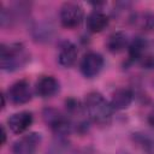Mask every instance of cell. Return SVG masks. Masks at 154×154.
Instances as JSON below:
<instances>
[{"instance_id":"277c9868","label":"cell","mask_w":154,"mask_h":154,"mask_svg":"<svg viewBox=\"0 0 154 154\" xmlns=\"http://www.w3.org/2000/svg\"><path fill=\"white\" fill-rule=\"evenodd\" d=\"M60 23L66 29H75L81 25L84 19L83 8L75 2H65L60 7L59 12Z\"/></svg>"},{"instance_id":"8fae6325","label":"cell","mask_w":154,"mask_h":154,"mask_svg":"<svg viewBox=\"0 0 154 154\" xmlns=\"http://www.w3.org/2000/svg\"><path fill=\"white\" fill-rule=\"evenodd\" d=\"M77 48L70 41H64L58 52V63L63 67H71L77 60Z\"/></svg>"},{"instance_id":"ba28073f","label":"cell","mask_w":154,"mask_h":154,"mask_svg":"<svg viewBox=\"0 0 154 154\" xmlns=\"http://www.w3.org/2000/svg\"><path fill=\"white\" fill-rule=\"evenodd\" d=\"M41 143V135L37 132H30L23 135L12 146L13 154H36Z\"/></svg>"},{"instance_id":"9a60e30c","label":"cell","mask_w":154,"mask_h":154,"mask_svg":"<svg viewBox=\"0 0 154 154\" xmlns=\"http://www.w3.org/2000/svg\"><path fill=\"white\" fill-rule=\"evenodd\" d=\"M128 43H129L128 35L123 31H116L112 35H109V37L107 38L106 47L111 53L118 54L128 47Z\"/></svg>"},{"instance_id":"7c38bea8","label":"cell","mask_w":154,"mask_h":154,"mask_svg":"<svg viewBox=\"0 0 154 154\" xmlns=\"http://www.w3.org/2000/svg\"><path fill=\"white\" fill-rule=\"evenodd\" d=\"M108 22H109L108 16L105 12H102L101 10H94L88 14L85 19V25L90 32L96 34L106 29V26L108 25Z\"/></svg>"},{"instance_id":"30bf717a","label":"cell","mask_w":154,"mask_h":154,"mask_svg":"<svg viewBox=\"0 0 154 154\" xmlns=\"http://www.w3.org/2000/svg\"><path fill=\"white\" fill-rule=\"evenodd\" d=\"M59 82L53 76H42L35 83V94L42 99L52 97L59 91Z\"/></svg>"},{"instance_id":"d6986e66","label":"cell","mask_w":154,"mask_h":154,"mask_svg":"<svg viewBox=\"0 0 154 154\" xmlns=\"http://www.w3.org/2000/svg\"><path fill=\"white\" fill-rule=\"evenodd\" d=\"M122 154H126V153H122Z\"/></svg>"},{"instance_id":"52a82bcc","label":"cell","mask_w":154,"mask_h":154,"mask_svg":"<svg viewBox=\"0 0 154 154\" xmlns=\"http://www.w3.org/2000/svg\"><path fill=\"white\" fill-rule=\"evenodd\" d=\"M102 67H103V58L101 54L96 52H89L84 54L79 64V70L85 78H93L97 76L102 70Z\"/></svg>"},{"instance_id":"7a4b0ae2","label":"cell","mask_w":154,"mask_h":154,"mask_svg":"<svg viewBox=\"0 0 154 154\" xmlns=\"http://www.w3.org/2000/svg\"><path fill=\"white\" fill-rule=\"evenodd\" d=\"M29 53L23 43H2L0 47V66L4 71H16L29 61Z\"/></svg>"},{"instance_id":"4fadbf2b","label":"cell","mask_w":154,"mask_h":154,"mask_svg":"<svg viewBox=\"0 0 154 154\" xmlns=\"http://www.w3.org/2000/svg\"><path fill=\"white\" fill-rule=\"evenodd\" d=\"M134 100V94L129 88H118L113 91L111 97V106L116 111H123L128 108Z\"/></svg>"},{"instance_id":"2e32d148","label":"cell","mask_w":154,"mask_h":154,"mask_svg":"<svg viewBox=\"0 0 154 154\" xmlns=\"http://www.w3.org/2000/svg\"><path fill=\"white\" fill-rule=\"evenodd\" d=\"M137 22H140V26L143 30H152L154 28V16L153 14H142L140 18L135 19Z\"/></svg>"},{"instance_id":"ac0fdd59","label":"cell","mask_w":154,"mask_h":154,"mask_svg":"<svg viewBox=\"0 0 154 154\" xmlns=\"http://www.w3.org/2000/svg\"><path fill=\"white\" fill-rule=\"evenodd\" d=\"M1 136H2V144H4L6 142V131L4 126H1Z\"/></svg>"},{"instance_id":"9c48e42d","label":"cell","mask_w":154,"mask_h":154,"mask_svg":"<svg viewBox=\"0 0 154 154\" xmlns=\"http://www.w3.org/2000/svg\"><path fill=\"white\" fill-rule=\"evenodd\" d=\"M32 120H34V117L31 112L22 111L10 116V118L7 119V125L13 134L20 135L30 128V125L32 124Z\"/></svg>"},{"instance_id":"5bb4252c","label":"cell","mask_w":154,"mask_h":154,"mask_svg":"<svg viewBox=\"0 0 154 154\" xmlns=\"http://www.w3.org/2000/svg\"><path fill=\"white\" fill-rule=\"evenodd\" d=\"M136 61L143 69H154V40H144V43Z\"/></svg>"},{"instance_id":"e0dca14e","label":"cell","mask_w":154,"mask_h":154,"mask_svg":"<svg viewBox=\"0 0 154 154\" xmlns=\"http://www.w3.org/2000/svg\"><path fill=\"white\" fill-rule=\"evenodd\" d=\"M148 122H149V124H150L152 126H154V108L150 111V113H149V116H148Z\"/></svg>"},{"instance_id":"8992f818","label":"cell","mask_w":154,"mask_h":154,"mask_svg":"<svg viewBox=\"0 0 154 154\" xmlns=\"http://www.w3.org/2000/svg\"><path fill=\"white\" fill-rule=\"evenodd\" d=\"M32 90L30 83L25 79H19L14 82L7 89V99L13 105H23L31 100Z\"/></svg>"},{"instance_id":"5b68a950","label":"cell","mask_w":154,"mask_h":154,"mask_svg":"<svg viewBox=\"0 0 154 154\" xmlns=\"http://www.w3.org/2000/svg\"><path fill=\"white\" fill-rule=\"evenodd\" d=\"M66 116L70 119L72 128L78 131H85L88 129V116L85 113L84 106L76 99H69L65 101Z\"/></svg>"},{"instance_id":"3957f363","label":"cell","mask_w":154,"mask_h":154,"mask_svg":"<svg viewBox=\"0 0 154 154\" xmlns=\"http://www.w3.org/2000/svg\"><path fill=\"white\" fill-rule=\"evenodd\" d=\"M43 119L46 124L52 129V131L59 137L69 135L72 129V124L67 116L54 108H46L43 111Z\"/></svg>"},{"instance_id":"6da1fadb","label":"cell","mask_w":154,"mask_h":154,"mask_svg":"<svg viewBox=\"0 0 154 154\" xmlns=\"http://www.w3.org/2000/svg\"><path fill=\"white\" fill-rule=\"evenodd\" d=\"M84 109L89 118V120L95 124L106 125L111 122L113 116V108L103 95L97 91H90L84 100Z\"/></svg>"}]
</instances>
